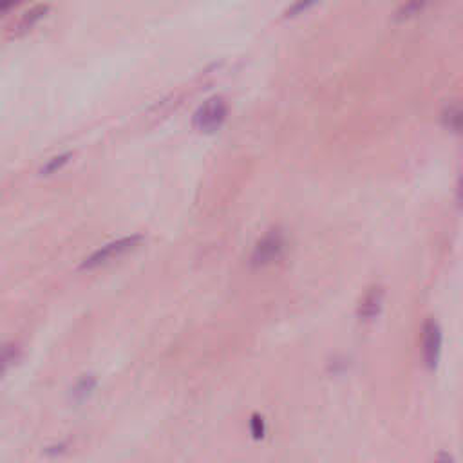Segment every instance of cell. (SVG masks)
<instances>
[{"mask_svg":"<svg viewBox=\"0 0 463 463\" xmlns=\"http://www.w3.org/2000/svg\"><path fill=\"white\" fill-rule=\"evenodd\" d=\"M230 116V105L223 96H210L196 109L192 116L194 129L201 134H215Z\"/></svg>","mask_w":463,"mask_h":463,"instance_id":"1","label":"cell"},{"mask_svg":"<svg viewBox=\"0 0 463 463\" xmlns=\"http://www.w3.org/2000/svg\"><path fill=\"white\" fill-rule=\"evenodd\" d=\"M286 246L288 241L284 232H281L279 228L266 232L264 236L257 241V245L250 255V264L252 268H264V266L274 264L284 257Z\"/></svg>","mask_w":463,"mask_h":463,"instance_id":"2","label":"cell"},{"mask_svg":"<svg viewBox=\"0 0 463 463\" xmlns=\"http://www.w3.org/2000/svg\"><path fill=\"white\" fill-rule=\"evenodd\" d=\"M420 347H422V358L427 369H436L442 358L443 349V335L442 328L434 318H427L422 324L420 333Z\"/></svg>","mask_w":463,"mask_h":463,"instance_id":"3","label":"cell"},{"mask_svg":"<svg viewBox=\"0 0 463 463\" xmlns=\"http://www.w3.org/2000/svg\"><path fill=\"white\" fill-rule=\"evenodd\" d=\"M143 241V236H127L121 237V239H116L109 245L102 246L96 252H93L86 261L82 262V270H95L100 266L107 264V262L114 261V259L121 257L123 253L130 252L134 246H137Z\"/></svg>","mask_w":463,"mask_h":463,"instance_id":"4","label":"cell"},{"mask_svg":"<svg viewBox=\"0 0 463 463\" xmlns=\"http://www.w3.org/2000/svg\"><path fill=\"white\" fill-rule=\"evenodd\" d=\"M384 288L382 286H371L368 292L362 295L361 302H358V317L361 321H373L378 317L384 306Z\"/></svg>","mask_w":463,"mask_h":463,"instance_id":"5","label":"cell"},{"mask_svg":"<svg viewBox=\"0 0 463 463\" xmlns=\"http://www.w3.org/2000/svg\"><path fill=\"white\" fill-rule=\"evenodd\" d=\"M48 13H49V6L46 4H39L34 6V8H31L29 11H26V13L22 15L20 20H18L17 27H15V36H22V34L29 33L39 22H42L43 18H46V15Z\"/></svg>","mask_w":463,"mask_h":463,"instance_id":"6","label":"cell"},{"mask_svg":"<svg viewBox=\"0 0 463 463\" xmlns=\"http://www.w3.org/2000/svg\"><path fill=\"white\" fill-rule=\"evenodd\" d=\"M20 358V347L15 342H6L0 346V378L8 373Z\"/></svg>","mask_w":463,"mask_h":463,"instance_id":"7","label":"cell"},{"mask_svg":"<svg viewBox=\"0 0 463 463\" xmlns=\"http://www.w3.org/2000/svg\"><path fill=\"white\" fill-rule=\"evenodd\" d=\"M95 389L96 378L93 375H83L82 378H78L76 384L73 386V398L78 400V402H83Z\"/></svg>","mask_w":463,"mask_h":463,"instance_id":"8","label":"cell"},{"mask_svg":"<svg viewBox=\"0 0 463 463\" xmlns=\"http://www.w3.org/2000/svg\"><path fill=\"white\" fill-rule=\"evenodd\" d=\"M429 4L431 0H408V2L400 8L396 18H398V20H409V18L420 15Z\"/></svg>","mask_w":463,"mask_h":463,"instance_id":"9","label":"cell"},{"mask_svg":"<svg viewBox=\"0 0 463 463\" xmlns=\"http://www.w3.org/2000/svg\"><path fill=\"white\" fill-rule=\"evenodd\" d=\"M443 123L449 130L456 134H463V109L449 107L443 112Z\"/></svg>","mask_w":463,"mask_h":463,"instance_id":"10","label":"cell"},{"mask_svg":"<svg viewBox=\"0 0 463 463\" xmlns=\"http://www.w3.org/2000/svg\"><path fill=\"white\" fill-rule=\"evenodd\" d=\"M71 158H73V154H71V152H65V154L55 156V158H51L48 163L43 165L42 170H40V174H42V176H51V174H56V172L62 170V168H64L65 165L71 161Z\"/></svg>","mask_w":463,"mask_h":463,"instance_id":"11","label":"cell"},{"mask_svg":"<svg viewBox=\"0 0 463 463\" xmlns=\"http://www.w3.org/2000/svg\"><path fill=\"white\" fill-rule=\"evenodd\" d=\"M250 436L255 440V442H261V440H264L266 436V424H264V418H262L261 415H252L250 416Z\"/></svg>","mask_w":463,"mask_h":463,"instance_id":"12","label":"cell"},{"mask_svg":"<svg viewBox=\"0 0 463 463\" xmlns=\"http://www.w3.org/2000/svg\"><path fill=\"white\" fill-rule=\"evenodd\" d=\"M317 2H318V0H295V2H293V4L288 8L286 17L293 18V17H297V15H302L304 11H308L309 8H314Z\"/></svg>","mask_w":463,"mask_h":463,"instance_id":"13","label":"cell"},{"mask_svg":"<svg viewBox=\"0 0 463 463\" xmlns=\"http://www.w3.org/2000/svg\"><path fill=\"white\" fill-rule=\"evenodd\" d=\"M20 2L22 0H0V17L11 13Z\"/></svg>","mask_w":463,"mask_h":463,"instance_id":"14","label":"cell"},{"mask_svg":"<svg viewBox=\"0 0 463 463\" xmlns=\"http://www.w3.org/2000/svg\"><path fill=\"white\" fill-rule=\"evenodd\" d=\"M67 445H69V442H60V443H56V445L49 447V449L46 450V455H51V456H60L62 452H64V450L67 449Z\"/></svg>","mask_w":463,"mask_h":463,"instance_id":"15","label":"cell"},{"mask_svg":"<svg viewBox=\"0 0 463 463\" xmlns=\"http://www.w3.org/2000/svg\"><path fill=\"white\" fill-rule=\"evenodd\" d=\"M456 201H458L459 210L463 212V174H462V176H459L458 189H456Z\"/></svg>","mask_w":463,"mask_h":463,"instance_id":"16","label":"cell"},{"mask_svg":"<svg viewBox=\"0 0 463 463\" xmlns=\"http://www.w3.org/2000/svg\"><path fill=\"white\" fill-rule=\"evenodd\" d=\"M433 463H456V459L449 452H438L436 459Z\"/></svg>","mask_w":463,"mask_h":463,"instance_id":"17","label":"cell"}]
</instances>
